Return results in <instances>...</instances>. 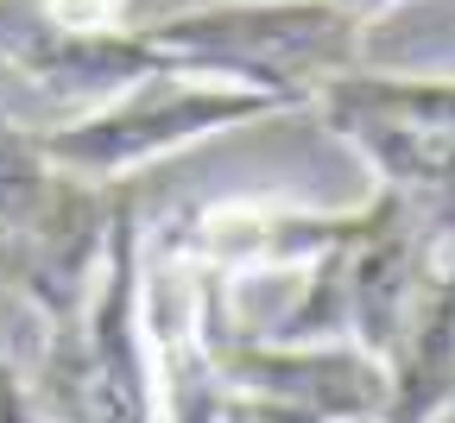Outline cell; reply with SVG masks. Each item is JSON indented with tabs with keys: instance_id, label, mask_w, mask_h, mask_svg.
<instances>
[{
	"instance_id": "6da1fadb",
	"label": "cell",
	"mask_w": 455,
	"mask_h": 423,
	"mask_svg": "<svg viewBox=\"0 0 455 423\" xmlns=\"http://www.w3.org/2000/svg\"><path fill=\"white\" fill-rule=\"evenodd\" d=\"M171 76H215L310 108L316 89L361 70L367 26L329 0H203L140 26Z\"/></svg>"
},
{
	"instance_id": "7a4b0ae2",
	"label": "cell",
	"mask_w": 455,
	"mask_h": 423,
	"mask_svg": "<svg viewBox=\"0 0 455 423\" xmlns=\"http://www.w3.org/2000/svg\"><path fill=\"white\" fill-rule=\"evenodd\" d=\"M20 379L51 423H158L152 360L140 329V203L133 196L114 215L108 259L83 316L57 329L20 367Z\"/></svg>"
},
{
	"instance_id": "3957f363",
	"label": "cell",
	"mask_w": 455,
	"mask_h": 423,
	"mask_svg": "<svg viewBox=\"0 0 455 423\" xmlns=\"http://www.w3.org/2000/svg\"><path fill=\"white\" fill-rule=\"evenodd\" d=\"M278 114H298V108L266 89L215 83V76H146L83 114L44 120V127H32V140L57 171L83 177V184H133L146 164L184 152L209 133H235V127L278 120Z\"/></svg>"
},
{
	"instance_id": "277c9868",
	"label": "cell",
	"mask_w": 455,
	"mask_h": 423,
	"mask_svg": "<svg viewBox=\"0 0 455 423\" xmlns=\"http://www.w3.org/2000/svg\"><path fill=\"white\" fill-rule=\"evenodd\" d=\"M228 284L203 272L178 234V209L140 227V329L152 360L158 423H221L228 379L215 367V304Z\"/></svg>"
},
{
	"instance_id": "5b68a950",
	"label": "cell",
	"mask_w": 455,
	"mask_h": 423,
	"mask_svg": "<svg viewBox=\"0 0 455 423\" xmlns=\"http://www.w3.org/2000/svg\"><path fill=\"white\" fill-rule=\"evenodd\" d=\"M361 203L348 209H304L278 196H228L203 209H178V234L203 272H215L228 291L247 278H310L341 240L355 234Z\"/></svg>"
},
{
	"instance_id": "8992f818",
	"label": "cell",
	"mask_w": 455,
	"mask_h": 423,
	"mask_svg": "<svg viewBox=\"0 0 455 423\" xmlns=\"http://www.w3.org/2000/svg\"><path fill=\"white\" fill-rule=\"evenodd\" d=\"M235 297L215 304V367L228 392L298 404L316 423H373L386 404V367L348 341H272L228 323Z\"/></svg>"
},
{
	"instance_id": "52a82bcc",
	"label": "cell",
	"mask_w": 455,
	"mask_h": 423,
	"mask_svg": "<svg viewBox=\"0 0 455 423\" xmlns=\"http://www.w3.org/2000/svg\"><path fill=\"white\" fill-rule=\"evenodd\" d=\"M0 64L38 95L57 101V120L83 114L108 95H121L146 76H171L140 26H114V32H70L51 26L38 13V0H0Z\"/></svg>"
},
{
	"instance_id": "ba28073f",
	"label": "cell",
	"mask_w": 455,
	"mask_h": 423,
	"mask_svg": "<svg viewBox=\"0 0 455 423\" xmlns=\"http://www.w3.org/2000/svg\"><path fill=\"white\" fill-rule=\"evenodd\" d=\"M335 140L361 152V164L373 171V190L398 203L430 266L455 272V146L418 140L405 127H373V120L335 127Z\"/></svg>"
},
{
	"instance_id": "9c48e42d",
	"label": "cell",
	"mask_w": 455,
	"mask_h": 423,
	"mask_svg": "<svg viewBox=\"0 0 455 423\" xmlns=\"http://www.w3.org/2000/svg\"><path fill=\"white\" fill-rule=\"evenodd\" d=\"M455 411V272H436L386 360V404L373 423H443Z\"/></svg>"
},
{
	"instance_id": "30bf717a",
	"label": "cell",
	"mask_w": 455,
	"mask_h": 423,
	"mask_svg": "<svg viewBox=\"0 0 455 423\" xmlns=\"http://www.w3.org/2000/svg\"><path fill=\"white\" fill-rule=\"evenodd\" d=\"M316 120L335 127H355V120H373V127H405L418 140H443L455 146V76H398V70H348L329 89L310 95Z\"/></svg>"
},
{
	"instance_id": "8fae6325",
	"label": "cell",
	"mask_w": 455,
	"mask_h": 423,
	"mask_svg": "<svg viewBox=\"0 0 455 423\" xmlns=\"http://www.w3.org/2000/svg\"><path fill=\"white\" fill-rule=\"evenodd\" d=\"M38 13L70 32H114L133 26V0H38Z\"/></svg>"
},
{
	"instance_id": "7c38bea8",
	"label": "cell",
	"mask_w": 455,
	"mask_h": 423,
	"mask_svg": "<svg viewBox=\"0 0 455 423\" xmlns=\"http://www.w3.org/2000/svg\"><path fill=\"white\" fill-rule=\"evenodd\" d=\"M221 423H316V417H310V411H298V404H278V398L228 392V404H221Z\"/></svg>"
},
{
	"instance_id": "4fadbf2b",
	"label": "cell",
	"mask_w": 455,
	"mask_h": 423,
	"mask_svg": "<svg viewBox=\"0 0 455 423\" xmlns=\"http://www.w3.org/2000/svg\"><path fill=\"white\" fill-rule=\"evenodd\" d=\"M0 423H51V417L32 404V392H26V379H20L13 360H0Z\"/></svg>"
},
{
	"instance_id": "5bb4252c",
	"label": "cell",
	"mask_w": 455,
	"mask_h": 423,
	"mask_svg": "<svg viewBox=\"0 0 455 423\" xmlns=\"http://www.w3.org/2000/svg\"><path fill=\"white\" fill-rule=\"evenodd\" d=\"M329 7H341V13H348V20H379V13H392V7H405V0H329Z\"/></svg>"
}]
</instances>
